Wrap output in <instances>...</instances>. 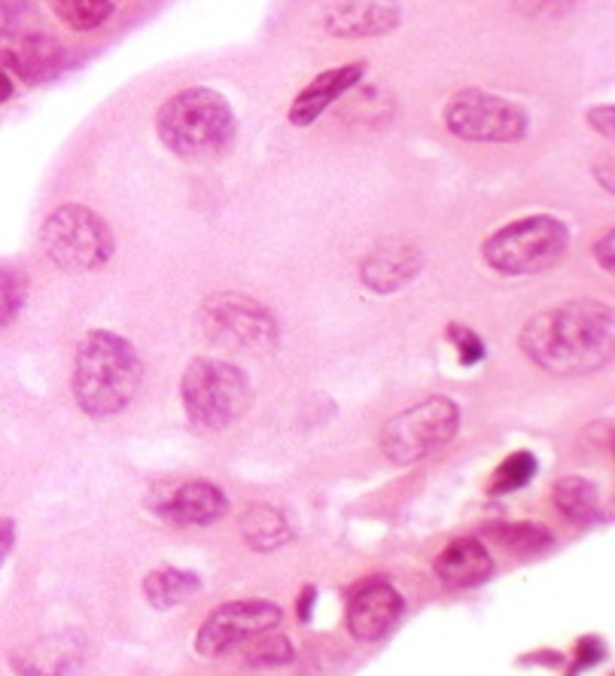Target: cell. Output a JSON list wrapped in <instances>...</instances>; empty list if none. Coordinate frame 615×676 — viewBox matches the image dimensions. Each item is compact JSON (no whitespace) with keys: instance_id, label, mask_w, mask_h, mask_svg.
I'll return each instance as SVG.
<instances>
[{"instance_id":"1","label":"cell","mask_w":615,"mask_h":676,"mask_svg":"<svg viewBox=\"0 0 615 676\" xmlns=\"http://www.w3.org/2000/svg\"><path fill=\"white\" fill-rule=\"evenodd\" d=\"M524 357L537 369L576 378L603 369L615 354V311L597 299H573L539 311L518 335Z\"/></svg>"},{"instance_id":"2","label":"cell","mask_w":615,"mask_h":676,"mask_svg":"<svg viewBox=\"0 0 615 676\" xmlns=\"http://www.w3.org/2000/svg\"><path fill=\"white\" fill-rule=\"evenodd\" d=\"M141 375L144 366L129 339L110 330L86 332V339L77 347L74 378H70L74 402L86 418L95 421L117 418L138 397Z\"/></svg>"},{"instance_id":"3","label":"cell","mask_w":615,"mask_h":676,"mask_svg":"<svg viewBox=\"0 0 615 676\" xmlns=\"http://www.w3.org/2000/svg\"><path fill=\"white\" fill-rule=\"evenodd\" d=\"M156 134L180 159H213L235 141V110L217 89L189 86L158 107Z\"/></svg>"},{"instance_id":"4","label":"cell","mask_w":615,"mask_h":676,"mask_svg":"<svg viewBox=\"0 0 615 676\" xmlns=\"http://www.w3.org/2000/svg\"><path fill=\"white\" fill-rule=\"evenodd\" d=\"M570 251V229L551 213H530L506 223L482 244L485 263L506 278L539 275L558 266Z\"/></svg>"},{"instance_id":"5","label":"cell","mask_w":615,"mask_h":676,"mask_svg":"<svg viewBox=\"0 0 615 676\" xmlns=\"http://www.w3.org/2000/svg\"><path fill=\"white\" fill-rule=\"evenodd\" d=\"M40 244L50 263L70 271V275H89L105 268L113 259L117 239L105 217L86 204L67 201L58 204L40 229Z\"/></svg>"},{"instance_id":"6","label":"cell","mask_w":615,"mask_h":676,"mask_svg":"<svg viewBox=\"0 0 615 676\" xmlns=\"http://www.w3.org/2000/svg\"><path fill=\"white\" fill-rule=\"evenodd\" d=\"M180 397L193 426L217 433L244 418L253 402V385L244 369L232 363L198 357L186 366Z\"/></svg>"},{"instance_id":"7","label":"cell","mask_w":615,"mask_h":676,"mask_svg":"<svg viewBox=\"0 0 615 676\" xmlns=\"http://www.w3.org/2000/svg\"><path fill=\"white\" fill-rule=\"evenodd\" d=\"M460 430V406L451 397H427L408 406L381 430V454L396 466H411L446 448Z\"/></svg>"},{"instance_id":"8","label":"cell","mask_w":615,"mask_h":676,"mask_svg":"<svg viewBox=\"0 0 615 676\" xmlns=\"http://www.w3.org/2000/svg\"><path fill=\"white\" fill-rule=\"evenodd\" d=\"M446 129L470 144H515L527 137L530 117L521 104L485 89H460L446 104Z\"/></svg>"},{"instance_id":"9","label":"cell","mask_w":615,"mask_h":676,"mask_svg":"<svg viewBox=\"0 0 615 676\" xmlns=\"http://www.w3.org/2000/svg\"><path fill=\"white\" fill-rule=\"evenodd\" d=\"M205 320L217 339L253 354H268L281 342L277 318L256 299L241 292H213L205 299Z\"/></svg>"},{"instance_id":"10","label":"cell","mask_w":615,"mask_h":676,"mask_svg":"<svg viewBox=\"0 0 615 676\" xmlns=\"http://www.w3.org/2000/svg\"><path fill=\"white\" fill-rule=\"evenodd\" d=\"M284 612L275 600H232L210 612L196 634V652L205 658H220L253 636L275 631Z\"/></svg>"},{"instance_id":"11","label":"cell","mask_w":615,"mask_h":676,"mask_svg":"<svg viewBox=\"0 0 615 676\" xmlns=\"http://www.w3.org/2000/svg\"><path fill=\"white\" fill-rule=\"evenodd\" d=\"M65 62V46L50 34L0 27V67L28 86H43V82L55 80Z\"/></svg>"},{"instance_id":"12","label":"cell","mask_w":615,"mask_h":676,"mask_svg":"<svg viewBox=\"0 0 615 676\" xmlns=\"http://www.w3.org/2000/svg\"><path fill=\"white\" fill-rule=\"evenodd\" d=\"M153 512L180 528H208L229 512V497L210 481H184L158 494Z\"/></svg>"},{"instance_id":"13","label":"cell","mask_w":615,"mask_h":676,"mask_svg":"<svg viewBox=\"0 0 615 676\" xmlns=\"http://www.w3.org/2000/svg\"><path fill=\"white\" fill-rule=\"evenodd\" d=\"M366 67H369L366 62H348V65L329 67L323 74H317L315 80L308 82L305 89H299V95L293 98V104H289L287 113L289 125H296V129L315 125V122L327 113L329 107L339 101L341 95L354 92L356 86L363 82Z\"/></svg>"},{"instance_id":"14","label":"cell","mask_w":615,"mask_h":676,"mask_svg":"<svg viewBox=\"0 0 615 676\" xmlns=\"http://www.w3.org/2000/svg\"><path fill=\"white\" fill-rule=\"evenodd\" d=\"M403 616V595L387 583H366L356 588L348 603V631L360 643H372L391 634Z\"/></svg>"},{"instance_id":"15","label":"cell","mask_w":615,"mask_h":676,"mask_svg":"<svg viewBox=\"0 0 615 676\" xmlns=\"http://www.w3.org/2000/svg\"><path fill=\"white\" fill-rule=\"evenodd\" d=\"M399 19L403 10L391 0H348L323 15V27L341 41H369L396 31Z\"/></svg>"},{"instance_id":"16","label":"cell","mask_w":615,"mask_h":676,"mask_svg":"<svg viewBox=\"0 0 615 676\" xmlns=\"http://www.w3.org/2000/svg\"><path fill=\"white\" fill-rule=\"evenodd\" d=\"M420 271H424V253L408 241H393L369 253L360 266V280L372 292L391 296V292L406 290Z\"/></svg>"},{"instance_id":"17","label":"cell","mask_w":615,"mask_h":676,"mask_svg":"<svg viewBox=\"0 0 615 676\" xmlns=\"http://www.w3.org/2000/svg\"><path fill=\"white\" fill-rule=\"evenodd\" d=\"M83 664V640L77 634H50L13 652L10 667L19 676H74Z\"/></svg>"},{"instance_id":"18","label":"cell","mask_w":615,"mask_h":676,"mask_svg":"<svg viewBox=\"0 0 615 676\" xmlns=\"http://www.w3.org/2000/svg\"><path fill=\"white\" fill-rule=\"evenodd\" d=\"M432 573L448 588H475L494 573V557H491L482 540L460 536V540H454L448 548L439 552L436 564H432Z\"/></svg>"},{"instance_id":"19","label":"cell","mask_w":615,"mask_h":676,"mask_svg":"<svg viewBox=\"0 0 615 676\" xmlns=\"http://www.w3.org/2000/svg\"><path fill=\"white\" fill-rule=\"evenodd\" d=\"M551 500L558 506V512L576 524H591L601 518V494L594 488V481L582 476H567L554 485Z\"/></svg>"},{"instance_id":"20","label":"cell","mask_w":615,"mask_h":676,"mask_svg":"<svg viewBox=\"0 0 615 676\" xmlns=\"http://www.w3.org/2000/svg\"><path fill=\"white\" fill-rule=\"evenodd\" d=\"M201 588L196 573L177 570V567H158L144 579V597L156 610H174Z\"/></svg>"},{"instance_id":"21","label":"cell","mask_w":615,"mask_h":676,"mask_svg":"<svg viewBox=\"0 0 615 676\" xmlns=\"http://www.w3.org/2000/svg\"><path fill=\"white\" fill-rule=\"evenodd\" d=\"M241 536L256 552H275L289 540V524L272 506H253L241 518Z\"/></svg>"},{"instance_id":"22","label":"cell","mask_w":615,"mask_h":676,"mask_svg":"<svg viewBox=\"0 0 615 676\" xmlns=\"http://www.w3.org/2000/svg\"><path fill=\"white\" fill-rule=\"evenodd\" d=\"M46 3L62 25L79 34L98 31L113 15V0H46Z\"/></svg>"},{"instance_id":"23","label":"cell","mask_w":615,"mask_h":676,"mask_svg":"<svg viewBox=\"0 0 615 676\" xmlns=\"http://www.w3.org/2000/svg\"><path fill=\"white\" fill-rule=\"evenodd\" d=\"M534 476H537V457L530 451H512L497 466V473L491 476V494L518 491L524 485H530Z\"/></svg>"},{"instance_id":"24","label":"cell","mask_w":615,"mask_h":676,"mask_svg":"<svg viewBox=\"0 0 615 676\" xmlns=\"http://www.w3.org/2000/svg\"><path fill=\"white\" fill-rule=\"evenodd\" d=\"M28 299V280L22 271L0 266V332L13 326Z\"/></svg>"},{"instance_id":"25","label":"cell","mask_w":615,"mask_h":676,"mask_svg":"<svg viewBox=\"0 0 615 676\" xmlns=\"http://www.w3.org/2000/svg\"><path fill=\"white\" fill-rule=\"evenodd\" d=\"M293 646L284 634L265 631V634L248 640V664L253 667H281L293 662Z\"/></svg>"},{"instance_id":"26","label":"cell","mask_w":615,"mask_h":676,"mask_svg":"<svg viewBox=\"0 0 615 676\" xmlns=\"http://www.w3.org/2000/svg\"><path fill=\"white\" fill-rule=\"evenodd\" d=\"M499 540L509 545L512 552L530 555V552H539L551 543V533L549 528H539V524H512V528L499 531Z\"/></svg>"},{"instance_id":"27","label":"cell","mask_w":615,"mask_h":676,"mask_svg":"<svg viewBox=\"0 0 615 676\" xmlns=\"http://www.w3.org/2000/svg\"><path fill=\"white\" fill-rule=\"evenodd\" d=\"M448 342L454 345V351H458V359L463 363V366H475V363H482L485 359V342H482V335L475 330H470V326H460V323H451L448 326Z\"/></svg>"},{"instance_id":"28","label":"cell","mask_w":615,"mask_h":676,"mask_svg":"<svg viewBox=\"0 0 615 676\" xmlns=\"http://www.w3.org/2000/svg\"><path fill=\"white\" fill-rule=\"evenodd\" d=\"M579 0H515V10L527 19H561Z\"/></svg>"},{"instance_id":"29","label":"cell","mask_w":615,"mask_h":676,"mask_svg":"<svg viewBox=\"0 0 615 676\" xmlns=\"http://www.w3.org/2000/svg\"><path fill=\"white\" fill-rule=\"evenodd\" d=\"M585 122H589L591 132H597L603 141H613L615 137V107L613 104H597L591 107L585 113Z\"/></svg>"},{"instance_id":"30","label":"cell","mask_w":615,"mask_h":676,"mask_svg":"<svg viewBox=\"0 0 615 676\" xmlns=\"http://www.w3.org/2000/svg\"><path fill=\"white\" fill-rule=\"evenodd\" d=\"M594 259L603 271H613L615 268V229H606L597 244H594Z\"/></svg>"},{"instance_id":"31","label":"cell","mask_w":615,"mask_h":676,"mask_svg":"<svg viewBox=\"0 0 615 676\" xmlns=\"http://www.w3.org/2000/svg\"><path fill=\"white\" fill-rule=\"evenodd\" d=\"M576 671L589 667V664H597L603 658V643L597 636H582L576 646Z\"/></svg>"},{"instance_id":"32","label":"cell","mask_w":615,"mask_h":676,"mask_svg":"<svg viewBox=\"0 0 615 676\" xmlns=\"http://www.w3.org/2000/svg\"><path fill=\"white\" fill-rule=\"evenodd\" d=\"M13 545H15V521L13 518H0V567H3V561L10 557Z\"/></svg>"},{"instance_id":"33","label":"cell","mask_w":615,"mask_h":676,"mask_svg":"<svg viewBox=\"0 0 615 676\" xmlns=\"http://www.w3.org/2000/svg\"><path fill=\"white\" fill-rule=\"evenodd\" d=\"M591 174H594V180L601 184L603 192H609V196H613V192H615V177H613L615 168H613V162L603 159L601 165H594V168H591Z\"/></svg>"},{"instance_id":"34","label":"cell","mask_w":615,"mask_h":676,"mask_svg":"<svg viewBox=\"0 0 615 676\" xmlns=\"http://www.w3.org/2000/svg\"><path fill=\"white\" fill-rule=\"evenodd\" d=\"M315 600H317V588H305L299 600H296V612H299L301 622H308V619H311V610H315Z\"/></svg>"},{"instance_id":"35","label":"cell","mask_w":615,"mask_h":676,"mask_svg":"<svg viewBox=\"0 0 615 676\" xmlns=\"http://www.w3.org/2000/svg\"><path fill=\"white\" fill-rule=\"evenodd\" d=\"M15 86H13V77L0 67V104H7L10 98H13Z\"/></svg>"}]
</instances>
